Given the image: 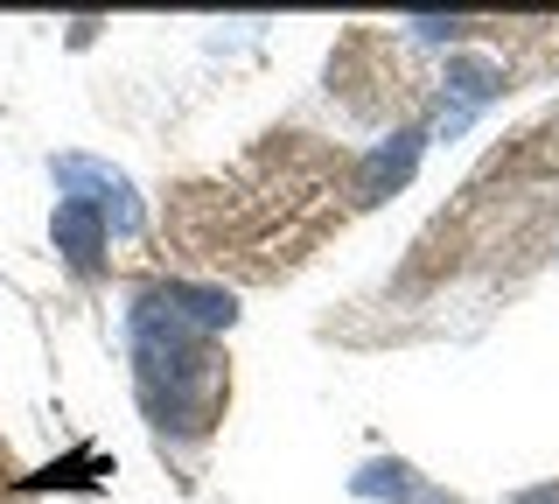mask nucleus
<instances>
[{
	"instance_id": "nucleus-1",
	"label": "nucleus",
	"mask_w": 559,
	"mask_h": 504,
	"mask_svg": "<svg viewBox=\"0 0 559 504\" xmlns=\"http://www.w3.org/2000/svg\"><path fill=\"white\" fill-rule=\"evenodd\" d=\"M133 364H140V407L154 413L162 434H203L210 427L224 364H217L203 329H189L182 316H168L154 302V288L133 302Z\"/></svg>"
},
{
	"instance_id": "nucleus-2",
	"label": "nucleus",
	"mask_w": 559,
	"mask_h": 504,
	"mask_svg": "<svg viewBox=\"0 0 559 504\" xmlns=\"http://www.w3.org/2000/svg\"><path fill=\"white\" fill-rule=\"evenodd\" d=\"M57 189L63 197H78V203H92V211L105 218V232H119V238H133L140 232V197H133V183L127 176H112L105 162H84V154H63L57 168Z\"/></svg>"
},
{
	"instance_id": "nucleus-3",
	"label": "nucleus",
	"mask_w": 559,
	"mask_h": 504,
	"mask_svg": "<svg viewBox=\"0 0 559 504\" xmlns=\"http://www.w3.org/2000/svg\"><path fill=\"white\" fill-rule=\"evenodd\" d=\"M49 232H57V253L70 259V273H92L105 267V246H112V232H105V218L92 211V203H78V197H63L57 203V218H49Z\"/></svg>"
},
{
	"instance_id": "nucleus-4",
	"label": "nucleus",
	"mask_w": 559,
	"mask_h": 504,
	"mask_svg": "<svg viewBox=\"0 0 559 504\" xmlns=\"http://www.w3.org/2000/svg\"><path fill=\"white\" fill-rule=\"evenodd\" d=\"M154 302L168 308V316H182L189 329H203V337H217V329H231L238 323V302L224 288H189V281H168V288H154Z\"/></svg>"
},
{
	"instance_id": "nucleus-5",
	"label": "nucleus",
	"mask_w": 559,
	"mask_h": 504,
	"mask_svg": "<svg viewBox=\"0 0 559 504\" xmlns=\"http://www.w3.org/2000/svg\"><path fill=\"white\" fill-rule=\"evenodd\" d=\"M448 92H454V113H448V133H454L476 106H489V98L503 92V71L483 63V57H448Z\"/></svg>"
},
{
	"instance_id": "nucleus-6",
	"label": "nucleus",
	"mask_w": 559,
	"mask_h": 504,
	"mask_svg": "<svg viewBox=\"0 0 559 504\" xmlns=\"http://www.w3.org/2000/svg\"><path fill=\"white\" fill-rule=\"evenodd\" d=\"M419 141H427V133H419V127H406V133H392V148H378L371 162L357 168V189H364V203H371V197H384V189H399V183L413 176V162H419Z\"/></svg>"
},
{
	"instance_id": "nucleus-7",
	"label": "nucleus",
	"mask_w": 559,
	"mask_h": 504,
	"mask_svg": "<svg viewBox=\"0 0 559 504\" xmlns=\"http://www.w3.org/2000/svg\"><path fill=\"white\" fill-rule=\"evenodd\" d=\"M357 497H413V504H454L448 491H427V483H413L406 462H371L357 477Z\"/></svg>"
},
{
	"instance_id": "nucleus-8",
	"label": "nucleus",
	"mask_w": 559,
	"mask_h": 504,
	"mask_svg": "<svg viewBox=\"0 0 559 504\" xmlns=\"http://www.w3.org/2000/svg\"><path fill=\"white\" fill-rule=\"evenodd\" d=\"M413 36H419V43H448V36H462V22H441V14H419V22H413Z\"/></svg>"
},
{
	"instance_id": "nucleus-9",
	"label": "nucleus",
	"mask_w": 559,
	"mask_h": 504,
	"mask_svg": "<svg viewBox=\"0 0 559 504\" xmlns=\"http://www.w3.org/2000/svg\"><path fill=\"white\" fill-rule=\"evenodd\" d=\"M518 504H559V483H546V491H524Z\"/></svg>"
}]
</instances>
